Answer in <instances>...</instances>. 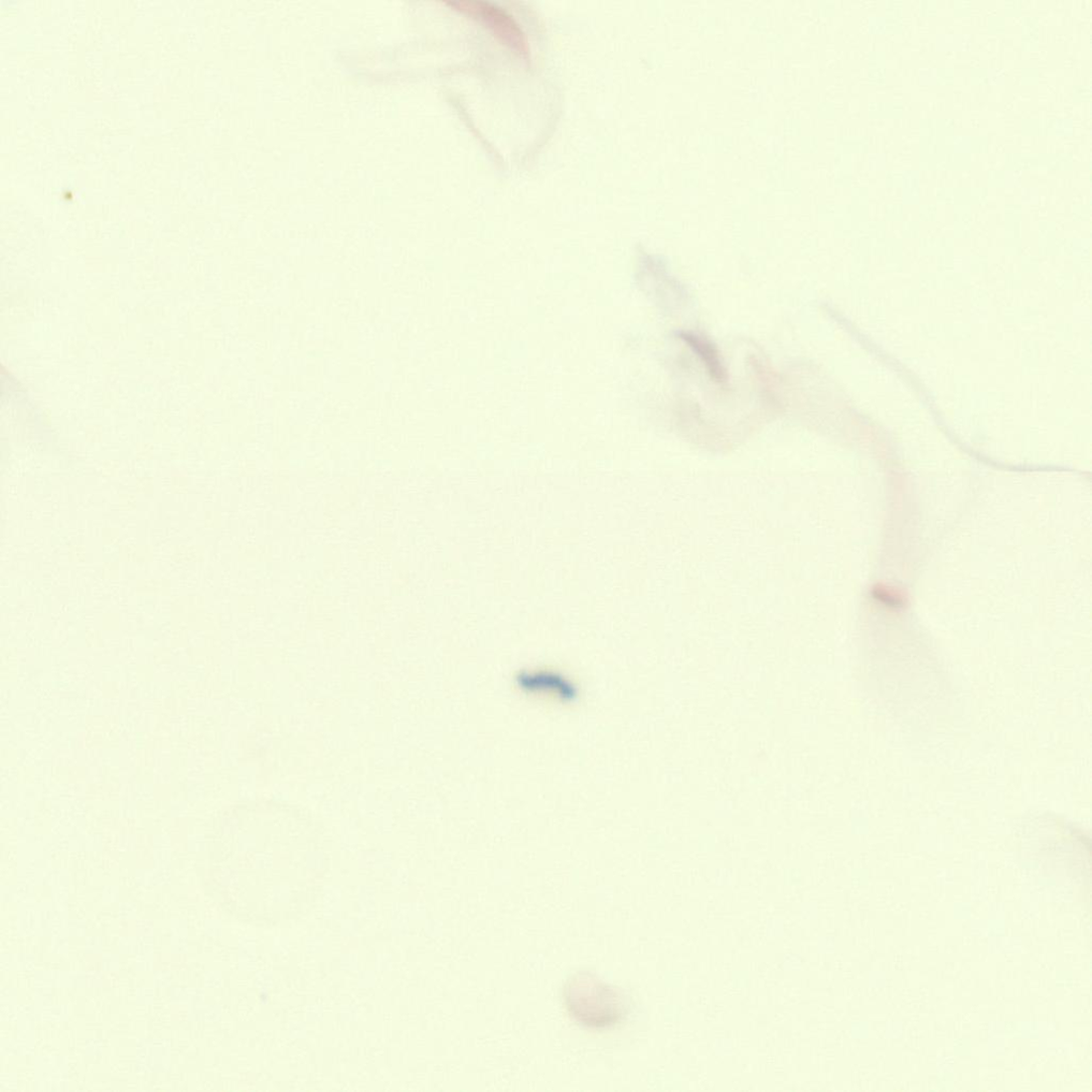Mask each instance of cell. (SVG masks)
Segmentation results:
<instances>
[{
	"label": "cell",
	"instance_id": "obj_1",
	"mask_svg": "<svg viewBox=\"0 0 1092 1092\" xmlns=\"http://www.w3.org/2000/svg\"><path fill=\"white\" fill-rule=\"evenodd\" d=\"M563 1002L578 1024L592 1029L614 1027L628 1011L619 990L588 972L576 973L565 983Z\"/></svg>",
	"mask_w": 1092,
	"mask_h": 1092
},
{
	"label": "cell",
	"instance_id": "obj_2",
	"mask_svg": "<svg viewBox=\"0 0 1092 1092\" xmlns=\"http://www.w3.org/2000/svg\"><path fill=\"white\" fill-rule=\"evenodd\" d=\"M460 10L471 14L486 24L507 46L520 55H529V43L526 34L511 14L485 0H461L454 3Z\"/></svg>",
	"mask_w": 1092,
	"mask_h": 1092
},
{
	"label": "cell",
	"instance_id": "obj_3",
	"mask_svg": "<svg viewBox=\"0 0 1092 1092\" xmlns=\"http://www.w3.org/2000/svg\"><path fill=\"white\" fill-rule=\"evenodd\" d=\"M681 339L689 344L698 357L702 360L713 380L716 382L725 381V371L722 363L716 349L711 344L691 333H682Z\"/></svg>",
	"mask_w": 1092,
	"mask_h": 1092
},
{
	"label": "cell",
	"instance_id": "obj_4",
	"mask_svg": "<svg viewBox=\"0 0 1092 1092\" xmlns=\"http://www.w3.org/2000/svg\"><path fill=\"white\" fill-rule=\"evenodd\" d=\"M872 593L877 600L889 607L899 608L906 603L905 596L895 588L879 586Z\"/></svg>",
	"mask_w": 1092,
	"mask_h": 1092
}]
</instances>
